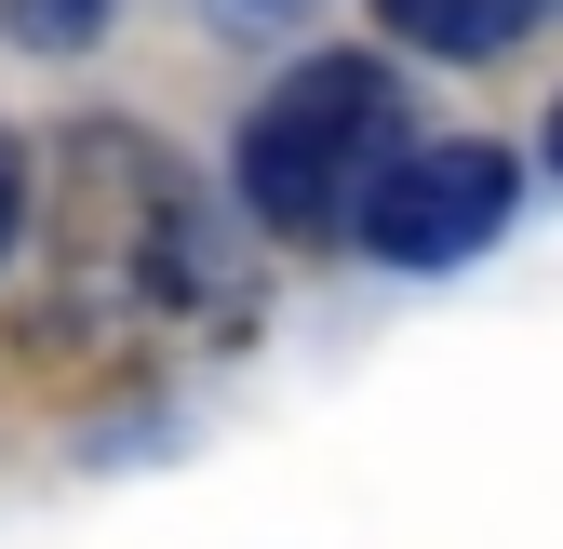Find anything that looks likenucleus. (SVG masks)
Masks as SVG:
<instances>
[{
    "label": "nucleus",
    "instance_id": "f257e3e1",
    "mask_svg": "<svg viewBox=\"0 0 563 549\" xmlns=\"http://www.w3.org/2000/svg\"><path fill=\"white\" fill-rule=\"evenodd\" d=\"M402 148H416L402 54L389 41H335V54H296L242 108V134H229V201H242V228L322 255V242L363 228V201H376V175Z\"/></svg>",
    "mask_w": 563,
    "mask_h": 549
},
{
    "label": "nucleus",
    "instance_id": "f03ea898",
    "mask_svg": "<svg viewBox=\"0 0 563 549\" xmlns=\"http://www.w3.org/2000/svg\"><path fill=\"white\" fill-rule=\"evenodd\" d=\"M510 228H523V148H497V134H416L376 175L349 255H376L389 282H443V268L497 255Z\"/></svg>",
    "mask_w": 563,
    "mask_h": 549
},
{
    "label": "nucleus",
    "instance_id": "7ed1b4c3",
    "mask_svg": "<svg viewBox=\"0 0 563 549\" xmlns=\"http://www.w3.org/2000/svg\"><path fill=\"white\" fill-rule=\"evenodd\" d=\"M402 67H510L563 0H363Z\"/></svg>",
    "mask_w": 563,
    "mask_h": 549
},
{
    "label": "nucleus",
    "instance_id": "20e7f679",
    "mask_svg": "<svg viewBox=\"0 0 563 549\" xmlns=\"http://www.w3.org/2000/svg\"><path fill=\"white\" fill-rule=\"evenodd\" d=\"M121 14H134V0H0V41L41 54V67H81V54L121 41Z\"/></svg>",
    "mask_w": 563,
    "mask_h": 549
},
{
    "label": "nucleus",
    "instance_id": "39448f33",
    "mask_svg": "<svg viewBox=\"0 0 563 549\" xmlns=\"http://www.w3.org/2000/svg\"><path fill=\"white\" fill-rule=\"evenodd\" d=\"M309 14H322V0H201L216 41H309Z\"/></svg>",
    "mask_w": 563,
    "mask_h": 549
},
{
    "label": "nucleus",
    "instance_id": "423d86ee",
    "mask_svg": "<svg viewBox=\"0 0 563 549\" xmlns=\"http://www.w3.org/2000/svg\"><path fill=\"white\" fill-rule=\"evenodd\" d=\"M27 215H41V161H27V134L0 121V268H14V242H27Z\"/></svg>",
    "mask_w": 563,
    "mask_h": 549
},
{
    "label": "nucleus",
    "instance_id": "0eeeda50",
    "mask_svg": "<svg viewBox=\"0 0 563 549\" xmlns=\"http://www.w3.org/2000/svg\"><path fill=\"white\" fill-rule=\"evenodd\" d=\"M537 175L563 188V94H550V121H537Z\"/></svg>",
    "mask_w": 563,
    "mask_h": 549
}]
</instances>
